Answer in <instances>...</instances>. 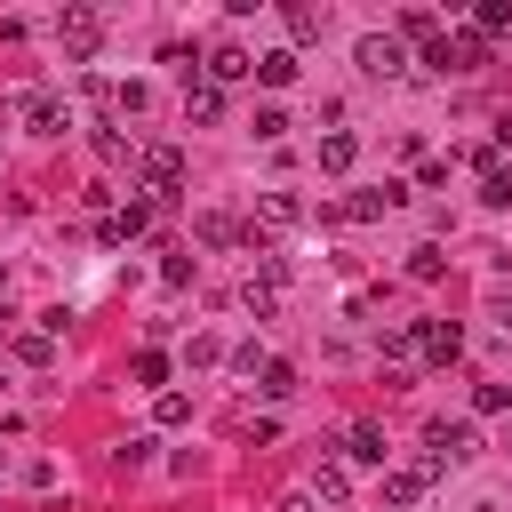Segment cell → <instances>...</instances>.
Here are the masks:
<instances>
[{"mask_svg": "<svg viewBox=\"0 0 512 512\" xmlns=\"http://www.w3.org/2000/svg\"><path fill=\"white\" fill-rule=\"evenodd\" d=\"M424 64H432V72H480V64H488V32H456V40H432V48H424Z\"/></svg>", "mask_w": 512, "mask_h": 512, "instance_id": "1", "label": "cell"}, {"mask_svg": "<svg viewBox=\"0 0 512 512\" xmlns=\"http://www.w3.org/2000/svg\"><path fill=\"white\" fill-rule=\"evenodd\" d=\"M352 56H360V72H368V80H400V72H408V48H400V32H368Z\"/></svg>", "mask_w": 512, "mask_h": 512, "instance_id": "2", "label": "cell"}, {"mask_svg": "<svg viewBox=\"0 0 512 512\" xmlns=\"http://www.w3.org/2000/svg\"><path fill=\"white\" fill-rule=\"evenodd\" d=\"M16 120H24L32 136H64V96H56V88H24V96H16Z\"/></svg>", "mask_w": 512, "mask_h": 512, "instance_id": "3", "label": "cell"}, {"mask_svg": "<svg viewBox=\"0 0 512 512\" xmlns=\"http://www.w3.org/2000/svg\"><path fill=\"white\" fill-rule=\"evenodd\" d=\"M144 184H152V200H176V184H184V152H176V144H152V152H144Z\"/></svg>", "mask_w": 512, "mask_h": 512, "instance_id": "4", "label": "cell"}, {"mask_svg": "<svg viewBox=\"0 0 512 512\" xmlns=\"http://www.w3.org/2000/svg\"><path fill=\"white\" fill-rule=\"evenodd\" d=\"M416 352H424L432 368H448V360L464 352V328H456V320H416Z\"/></svg>", "mask_w": 512, "mask_h": 512, "instance_id": "5", "label": "cell"}, {"mask_svg": "<svg viewBox=\"0 0 512 512\" xmlns=\"http://www.w3.org/2000/svg\"><path fill=\"white\" fill-rule=\"evenodd\" d=\"M432 456L440 464H464V456H480V432L472 424H432Z\"/></svg>", "mask_w": 512, "mask_h": 512, "instance_id": "6", "label": "cell"}, {"mask_svg": "<svg viewBox=\"0 0 512 512\" xmlns=\"http://www.w3.org/2000/svg\"><path fill=\"white\" fill-rule=\"evenodd\" d=\"M248 72H256V56H248V48H232V40H216V48H208V80H216V88H224V80H248Z\"/></svg>", "mask_w": 512, "mask_h": 512, "instance_id": "7", "label": "cell"}, {"mask_svg": "<svg viewBox=\"0 0 512 512\" xmlns=\"http://www.w3.org/2000/svg\"><path fill=\"white\" fill-rule=\"evenodd\" d=\"M184 120H224V88L216 80H184Z\"/></svg>", "mask_w": 512, "mask_h": 512, "instance_id": "8", "label": "cell"}, {"mask_svg": "<svg viewBox=\"0 0 512 512\" xmlns=\"http://www.w3.org/2000/svg\"><path fill=\"white\" fill-rule=\"evenodd\" d=\"M296 216H304V208H296V192H256V224H264V232H288Z\"/></svg>", "mask_w": 512, "mask_h": 512, "instance_id": "9", "label": "cell"}, {"mask_svg": "<svg viewBox=\"0 0 512 512\" xmlns=\"http://www.w3.org/2000/svg\"><path fill=\"white\" fill-rule=\"evenodd\" d=\"M56 32H64V48H72V56H88V48H96V32H104V24H96V16H88V8H64V24H56Z\"/></svg>", "mask_w": 512, "mask_h": 512, "instance_id": "10", "label": "cell"}, {"mask_svg": "<svg viewBox=\"0 0 512 512\" xmlns=\"http://www.w3.org/2000/svg\"><path fill=\"white\" fill-rule=\"evenodd\" d=\"M256 80H264V88H288V80H296V48H272V56H256Z\"/></svg>", "mask_w": 512, "mask_h": 512, "instance_id": "11", "label": "cell"}, {"mask_svg": "<svg viewBox=\"0 0 512 512\" xmlns=\"http://www.w3.org/2000/svg\"><path fill=\"white\" fill-rule=\"evenodd\" d=\"M480 200H488V208H512V168H504V160L480 168Z\"/></svg>", "mask_w": 512, "mask_h": 512, "instance_id": "12", "label": "cell"}, {"mask_svg": "<svg viewBox=\"0 0 512 512\" xmlns=\"http://www.w3.org/2000/svg\"><path fill=\"white\" fill-rule=\"evenodd\" d=\"M352 160H360V144H352V136H320V168H328V176H344Z\"/></svg>", "mask_w": 512, "mask_h": 512, "instance_id": "13", "label": "cell"}, {"mask_svg": "<svg viewBox=\"0 0 512 512\" xmlns=\"http://www.w3.org/2000/svg\"><path fill=\"white\" fill-rule=\"evenodd\" d=\"M256 392H264V400H288V392H296V368H288V360H264Z\"/></svg>", "mask_w": 512, "mask_h": 512, "instance_id": "14", "label": "cell"}, {"mask_svg": "<svg viewBox=\"0 0 512 512\" xmlns=\"http://www.w3.org/2000/svg\"><path fill=\"white\" fill-rule=\"evenodd\" d=\"M344 448H352L360 464H384V432H376V424H352V432H344Z\"/></svg>", "mask_w": 512, "mask_h": 512, "instance_id": "15", "label": "cell"}, {"mask_svg": "<svg viewBox=\"0 0 512 512\" xmlns=\"http://www.w3.org/2000/svg\"><path fill=\"white\" fill-rule=\"evenodd\" d=\"M272 304H280V280H272V272H264V280H248V312H272Z\"/></svg>", "mask_w": 512, "mask_h": 512, "instance_id": "16", "label": "cell"}, {"mask_svg": "<svg viewBox=\"0 0 512 512\" xmlns=\"http://www.w3.org/2000/svg\"><path fill=\"white\" fill-rule=\"evenodd\" d=\"M16 352H24L32 368H48V352H56V344H48V328H32V336H16Z\"/></svg>", "mask_w": 512, "mask_h": 512, "instance_id": "17", "label": "cell"}, {"mask_svg": "<svg viewBox=\"0 0 512 512\" xmlns=\"http://www.w3.org/2000/svg\"><path fill=\"white\" fill-rule=\"evenodd\" d=\"M136 384H168V352H136Z\"/></svg>", "mask_w": 512, "mask_h": 512, "instance_id": "18", "label": "cell"}, {"mask_svg": "<svg viewBox=\"0 0 512 512\" xmlns=\"http://www.w3.org/2000/svg\"><path fill=\"white\" fill-rule=\"evenodd\" d=\"M152 416H160V424H184V416H192V400H184V392H160V400H152Z\"/></svg>", "mask_w": 512, "mask_h": 512, "instance_id": "19", "label": "cell"}, {"mask_svg": "<svg viewBox=\"0 0 512 512\" xmlns=\"http://www.w3.org/2000/svg\"><path fill=\"white\" fill-rule=\"evenodd\" d=\"M288 32L296 40H320V8H288Z\"/></svg>", "mask_w": 512, "mask_h": 512, "instance_id": "20", "label": "cell"}, {"mask_svg": "<svg viewBox=\"0 0 512 512\" xmlns=\"http://www.w3.org/2000/svg\"><path fill=\"white\" fill-rule=\"evenodd\" d=\"M400 40H432V8H408L400 16Z\"/></svg>", "mask_w": 512, "mask_h": 512, "instance_id": "21", "label": "cell"}, {"mask_svg": "<svg viewBox=\"0 0 512 512\" xmlns=\"http://www.w3.org/2000/svg\"><path fill=\"white\" fill-rule=\"evenodd\" d=\"M256 136H264V144H272V136H288V112H280V104H264V112H256Z\"/></svg>", "mask_w": 512, "mask_h": 512, "instance_id": "22", "label": "cell"}, {"mask_svg": "<svg viewBox=\"0 0 512 512\" xmlns=\"http://www.w3.org/2000/svg\"><path fill=\"white\" fill-rule=\"evenodd\" d=\"M200 240H216V248H224V240H240V224H232V216H200Z\"/></svg>", "mask_w": 512, "mask_h": 512, "instance_id": "23", "label": "cell"}, {"mask_svg": "<svg viewBox=\"0 0 512 512\" xmlns=\"http://www.w3.org/2000/svg\"><path fill=\"white\" fill-rule=\"evenodd\" d=\"M408 272L416 280H440V248H408Z\"/></svg>", "mask_w": 512, "mask_h": 512, "instance_id": "24", "label": "cell"}, {"mask_svg": "<svg viewBox=\"0 0 512 512\" xmlns=\"http://www.w3.org/2000/svg\"><path fill=\"white\" fill-rule=\"evenodd\" d=\"M472 408H480V416H496V408H512V392H504V384H480V392H472Z\"/></svg>", "mask_w": 512, "mask_h": 512, "instance_id": "25", "label": "cell"}, {"mask_svg": "<svg viewBox=\"0 0 512 512\" xmlns=\"http://www.w3.org/2000/svg\"><path fill=\"white\" fill-rule=\"evenodd\" d=\"M496 320H504V328H512V296H504V304H496Z\"/></svg>", "mask_w": 512, "mask_h": 512, "instance_id": "26", "label": "cell"}, {"mask_svg": "<svg viewBox=\"0 0 512 512\" xmlns=\"http://www.w3.org/2000/svg\"><path fill=\"white\" fill-rule=\"evenodd\" d=\"M280 512H312V504H304V496H288V504H280Z\"/></svg>", "mask_w": 512, "mask_h": 512, "instance_id": "27", "label": "cell"}]
</instances>
